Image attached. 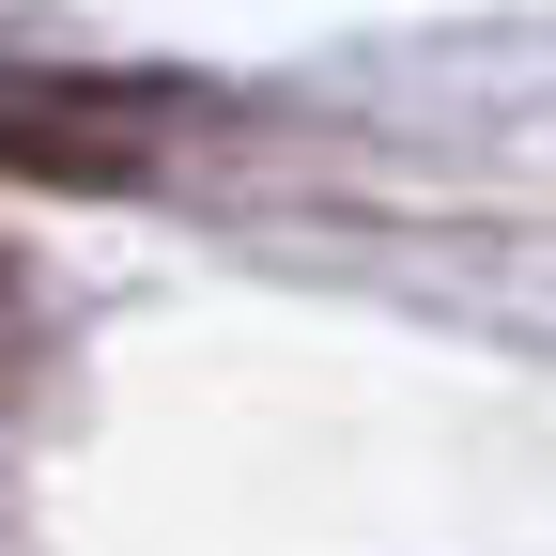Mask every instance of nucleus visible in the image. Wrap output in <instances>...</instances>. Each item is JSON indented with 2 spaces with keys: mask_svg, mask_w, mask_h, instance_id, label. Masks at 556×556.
<instances>
[{
  "mask_svg": "<svg viewBox=\"0 0 556 556\" xmlns=\"http://www.w3.org/2000/svg\"><path fill=\"white\" fill-rule=\"evenodd\" d=\"M201 124H217V93H186V78H16L0 93V170L109 201V186H155Z\"/></svg>",
  "mask_w": 556,
  "mask_h": 556,
  "instance_id": "obj_1",
  "label": "nucleus"
},
{
  "mask_svg": "<svg viewBox=\"0 0 556 556\" xmlns=\"http://www.w3.org/2000/svg\"><path fill=\"white\" fill-rule=\"evenodd\" d=\"M16 371H31V278L0 263V402H16Z\"/></svg>",
  "mask_w": 556,
  "mask_h": 556,
  "instance_id": "obj_2",
  "label": "nucleus"
}]
</instances>
